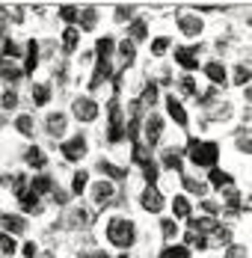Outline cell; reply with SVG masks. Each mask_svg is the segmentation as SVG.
<instances>
[{
  "label": "cell",
  "mask_w": 252,
  "mask_h": 258,
  "mask_svg": "<svg viewBox=\"0 0 252 258\" xmlns=\"http://www.w3.org/2000/svg\"><path fill=\"white\" fill-rule=\"evenodd\" d=\"M107 240L113 243V246H119V249H128L134 240H137V226L125 220V217H113L110 223H107Z\"/></svg>",
  "instance_id": "6da1fadb"
},
{
  "label": "cell",
  "mask_w": 252,
  "mask_h": 258,
  "mask_svg": "<svg viewBox=\"0 0 252 258\" xmlns=\"http://www.w3.org/2000/svg\"><path fill=\"white\" fill-rule=\"evenodd\" d=\"M187 157H190V163H196V166L214 169V166H217V157H220V149H217L214 143H205V140H190V143H187Z\"/></svg>",
  "instance_id": "7a4b0ae2"
},
{
  "label": "cell",
  "mask_w": 252,
  "mask_h": 258,
  "mask_svg": "<svg viewBox=\"0 0 252 258\" xmlns=\"http://www.w3.org/2000/svg\"><path fill=\"white\" fill-rule=\"evenodd\" d=\"M163 193H160V187H154V184H149L143 193H140V208L143 211H149V214H160L163 211Z\"/></svg>",
  "instance_id": "3957f363"
},
{
  "label": "cell",
  "mask_w": 252,
  "mask_h": 258,
  "mask_svg": "<svg viewBox=\"0 0 252 258\" xmlns=\"http://www.w3.org/2000/svg\"><path fill=\"white\" fill-rule=\"evenodd\" d=\"M89 196H92V205L104 208L107 202H113V196H116V187H113L110 181H98V184H92V187H89Z\"/></svg>",
  "instance_id": "277c9868"
},
{
  "label": "cell",
  "mask_w": 252,
  "mask_h": 258,
  "mask_svg": "<svg viewBox=\"0 0 252 258\" xmlns=\"http://www.w3.org/2000/svg\"><path fill=\"white\" fill-rule=\"evenodd\" d=\"M72 113H75L80 122H92V119L98 116V104L92 101V98H86V95H83V98H77V101L72 104Z\"/></svg>",
  "instance_id": "5b68a950"
},
{
  "label": "cell",
  "mask_w": 252,
  "mask_h": 258,
  "mask_svg": "<svg viewBox=\"0 0 252 258\" xmlns=\"http://www.w3.org/2000/svg\"><path fill=\"white\" fill-rule=\"evenodd\" d=\"M62 155H66V160H80V157L86 155V140H83V137L66 140V143H62Z\"/></svg>",
  "instance_id": "8992f818"
},
{
  "label": "cell",
  "mask_w": 252,
  "mask_h": 258,
  "mask_svg": "<svg viewBox=\"0 0 252 258\" xmlns=\"http://www.w3.org/2000/svg\"><path fill=\"white\" fill-rule=\"evenodd\" d=\"M66 125H69L66 113H48V119H45V128H48V134H53V137H62V134H66Z\"/></svg>",
  "instance_id": "52a82bcc"
},
{
  "label": "cell",
  "mask_w": 252,
  "mask_h": 258,
  "mask_svg": "<svg viewBox=\"0 0 252 258\" xmlns=\"http://www.w3.org/2000/svg\"><path fill=\"white\" fill-rule=\"evenodd\" d=\"M196 53H199V48H178L175 53V59H178V66H184L187 72H193L199 62H196Z\"/></svg>",
  "instance_id": "ba28073f"
},
{
  "label": "cell",
  "mask_w": 252,
  "mask_h": 258,
  "mask_svg": "<svg viewBox=\"0 0 252 258\" xmlns=\"http://www.w3.org/2000/svg\"><path fill=\"white\" fill-rule=\"evenodd\" d=\"M24 160H27V166H33V169H45L48 155H45L39 146H30V149H27V155H24Z\"/></svg>",
  "instance_id": "9c48e42d"
},
{
  "label": "cell",
  "mask_w": 252,
  "mask_h": 258,
  "mask_svg": "<svg viewBox=\"0 0 252 258\" xmlns=\"http://www.w3.org/2000/svg\"><path fill=\"white\" fill-rule=\"evenodd\" d=\"M166 113L175 119L178 125H187V110L181 107V101H178L175 95H169V98H166Z\"/></svg>",
  "instance_id": "30bf717a"
},
{
  "label": "cell",
  "mask_w": 252,
  "mask_h": 258,
  "mask_svg": "<svg viewBox=\"0 0 252 258\" xmlns=\"http://www.w3.org/2000/svg\"><path fill=\"white\" fill-rule=\"evenodd\" d=\"M160 134H163V119H160V116H151L149 125H146V140H149V146H157Z\"/></svg>",
  "instance_id": "8fae6325"
},
{
  "label": "cell",
  "mask_w": 252,
  "mask_h": 258,
  "mask_svg": "<svg viewBox=\"0 0 252 258\" xmlns=\"http://www.w3.org/2000/svg\"><path fill=\"white\" fill-rule=\"evenodd\" d=\"M178 27H181V33H187V36H196V33H202V18H196V15H181V21H178Z\"/></svg>",
  "instance_id": "7c38bea8"
},
{
  "label": "cell",
  "mask_w": 252,
  "mask_h": 258,
  "mask_svg": "<svg viewBox=\"0 0 252 258\" xmlns=\"http://www.w3.org/2000/svg\"><path fill=\"white\" fill-rule=\"evenodd\" d=\"M0 78L6 80V83H15V80L21 78V72H18V66H15L12 59H3V62H0Z\"/></svg>",
  "instance_id": "4fadbf2b"
},
{
  "label": "cell",
  "mask_w": 252,
  "mask_h": 258,
  "mask_svg": "<svg viewBox=\"0 0 252 258\" xmlns=\"http://www.w3.org/2000/svg\"><path fill=\"white\" fill-rule=\"evenodd\" d=\"M50 190H53V181H50L48 175H36V178H33V193H36V196H45Z\"/></svg>",
  "instance_id": "5bb4252c"
},
{
  "label": "cell",
  "mask_w": 252,
  "mask_h": 258,
  "mask_svg": "<svg viewBox=\"0 0 252 258\" xmlns=\"http://www.w3.org/2000/svg\"><path fill=\"white\" fill-rule=\"evenodd\" d=\"M190 211H193V208H190V202H187L184 196H175V199H172V214H175L178 220L190 217Z\"/></svg>",
  "instance_id": "9a60e30c"
},
{
  "label": "cell",
  "mask_w": 252,
  "mask_h": 258,
  "mask_svg": "<svg viewBox=\"0 0 252 258\" xmlns=\"http://www.w3.org/2000/svg\"><path fill=\"white\" fill-rule=\"evenodd\" d=\"M205 75L214 80V83H226V72H223L220 62H208V66H205Z\"/></svg>",
  "instance_id": "2e32d148"
},
{
  "label": "cell",
  "mask_w": 252,
  "mask_h": 258,
  "mask_svg": "<svg viewBox=\"0 0 252 258\" xmlns=\"http://www.w3.org/2000/svg\"><path fill=\"white\" fill-rule=\"evenodd\" d=\"M69 226H75V229L89 226V214H86V211H80V208H75V211L69 214Z\"/></svg>",
  "instance_id": "e0dca14e"
},
{
  "label": "cell",
  "mask_w": 252,
  "mask_h": 258,
  "mask_svg": "<svg viewBox=\"0 0 252 258\" xmlns=\"http://www.w3.org/2000/svg\"><path fill=\"white\" fill-rule=\"evenodd\" d=\"M33 101L36 104H48L50 101V86L48 83H36V86H33Z\"/></svg>",
  "instance_id": "ac0fdd59"
},
{
  "label": "cell",
  "mask_w": 252,
  "mask_h": 258,
  "mask_svg": "<svg viewBox=\"0 0 252 258\" xmlns=\"http://www.w3.org/2000/svg\"><path fill=\"white\" fill-rule=\"evenodd\" d=\"M62 51H66V53H75L77 51V30H72V27L62 33Z\"/></svg>",
  "instance_id": "d6986e66"
},
{
  "label": "cell",
  "mask_w": 252,
  "mask_h": 258,
  "mask_svg": "<svg viewBox=\"0 0 252 258\" xmlns=\"http://www.w3.org/2000/svg\"><path fill=\"white\" fill-rule=\"evenodd\" d=\"M86 184H89V172H77V175H75V187H72V193H75V196L86 193Z\"/></svg>",
  "instance_id": "ffe728a7"
},
{
  "label": "cell",
  "mask_w": 252,
  "mask_h": 258,
  "mask_svg": "<svg viewBox=\"0 0 252 258\" xmlns=\"http://www.w3.org/2000/svg\"><path fill=\"white\" fill-rule=\"evenodd\" d=\"M3 223H6V229H12V232H24L27 223L21 217H9V214H3Z\"/></svg>",
  "instance_id": "44dd1931"
},
{
  "label": "cell",
  "mask_w": 252,
  "mask_h": 258,
  "mask_svg": "<svg viewBox=\"0 0 252 258\" xmlns=\"http://www.w3.org/2000/svg\"><path fill=\"white\" fill-rule=\"evenodd\" d=\"M211 184H214V187H226V184H231V178H228V175H223V172L214 166V169H211ZM231 187H234V184H231Z\"/></svg>",
  "instance_id": "7402d4cb"
},
{
  "label": "cell",
  "mask_w": 252,
  "mask_h": 258,
  "mask_svg": "<svg viewBox=\"0 0 252 258\" xmlns=\"http://www.w3.org/2000/svg\"><path fill=\"white\" fill-rule=\"evenodd\" d=\"M36 62H39V45L30 42V56H27V69L24 72H36Z\"/></svg>",
  "instance_id": "603a6c76"
},
{
  "label": "cell",
  "mask_w": 252,
  "mask_h": 258,
  "mask_svg": "<svg viewBox=\"0 0 252 258\" xmlns=\"http://www.w3.org/2000/svg\"><path fill=\"white\" fill-rule=\"evenodd\" d=\"M169 51V39L163 36V39H154V45H151V53L154 56H160V53H166Z\"/></svg>",
  "instance_id": "cb8c5ba5"
},
{
  "label": "cell",
  "mask_w": 252,
  "mask_h": 258,
  "mask_svg": "<svg viewBox=\"0 0 252 258\" xmlns=\"http://www.w3.org/2000/svg\"><path fill=\"white\" fill-rule=\"evenodd\" d=\"M0 249H3L6 255H12V252H15V240H12V237H9L6 232L0 234Z\"/></svg>",
  "instance_id": "d4e9b609"
},
{
  "label": "cell",
  "mask_w": 252,
  "mask_h": 258,
  "mask_svg": "<svg viewBox=\"0 0 252 258\" xmlns=\"http://www.w3.org/2000/svg\"><path fill=\"white\" fill-rule=\"evenodd\" d=\"M15 128L24 131V134H33V119H30V116H18V119H15Z\"/></svg>",
  "instance_id": "484cf974"
},
{
  "label": "cell",
  "mask_w": 252,
  "mask_h": 258,
  "mask_svg": "<svg viewBox=\"0 0 252 258\" xmlns=\"http://www.w3.org/2000/svg\"><path fill=\"white\" fill-rule=\"evenodd\" d=\"M160 258H190V252H187L184 246H172V249H166Z\"/></svg>",
  "instance_id": "4316f807"
},
{
  "label": "cell",
  "mask_w": 252,
  "mask_h": 258,
  "mask_svg": "<svg viewBox=\"0 0 252 258\" xmlns=\"http://www.w3.org/2000/svg\"><path fill=\"white\" fill-rule=\"evenodd\" d=\"M160 226H163V237H166V240H172V237H175V223H172V220H163Z\"/></svg>",
  "instance_id": "83f0119b"
},
{
  "label": "cell",
  "mask_w": 252,
  "mask_h": 258,
  "mask_svg": "<svg viewBox=\"0 0 252 258\" xmlns=\"http://www.w3.org/2000/svg\"><path fill=\"white\" fill-rule=\"evenodd\" d=\"M15 104H18V95H15V92L9 89V92L3 95V107H6V110H15Z\"/></svg>",
  "instance_id": "f1b7e54d"
},
{
  "label": "cell",
  "mask_w": 252,
  "mask_h": 258,
  "mask_svg": "<svg viewBox=\"0 0 252 258\" xmlns=\"http://www.w3.org/2000/svg\"><path fill=\"white\" fill-rule=\"evenodd\" d=\"M184 184H187V190H193V193H205V184H202V181L184 178Z\"/></svg>",
  "instance_id": "f546056e"
},
{
  "label": "cell",
  "mask_w": 252,
  "mask_h": 258,
  "mask_svg": "<svg viewBox=\"0 0 252 258\" xmlns=\"http://www.w3.org/2000/svg\"><path fill=\"white\" fill-rule=\"evenodd\" d=\"M234 80H237V83H246V80H249V72H246V66H237V72H234Z\"/></svg>",
  "instance_id": "4dcf8cb0"
},
{
  "label": "cell",
  "mask_w": 252,
  "mask_h": 258,
  "mask_svg": "<svg viewBox=\"0 0 252 258\" xmlns=\"http://www.w3.org/2000/svg\"><path fill=\"white\" fill-rule=\"evenodd\" d=\"M83 27H86V30L95 27V9H92V12H83Z\"/></svg>",
  "instance_id": "1f68e13d"
},
{
  "label": "cell",
  "mask_w": 252,
  "mask_h": 258,
  "mask_svg": "<svg viewBox=\"0 0 252 258\" xmlns=\"http://www.w3.org/2000/svg\"><path fill=\"white\" fill-rule=\"evenodd\" d=\"M131 36H134V39H143V36H146V24H143V21H140V24H134V27H131Z\"/></svg>",
  "instance_id": "d6a6232c"
},
{
  "label": "cell",
  "mask_w": 252,
  "mask_h": 258,
  "mask_svg": "<svg viewBox=\"0 0 252 258\" xmlns=\"http://www.w3.org/2000/svg\"><path fill=\"white\" fill-rule=\"evenodd\" d=\"M163 160H166V166H169V169H175V166H178V152H166Z\"/></svg>",
  "instance_id": "836d02e7"
},
{
  "label": "cell",
  "mask_w": 252,
  "mask_h": 258,
  "mask_svg": "<svg viewBox=\"0 0 252 258\" xmlns=\"http://www.w3.org/2000/svg\"><path fill=\"white\" fill-rule=\"evenodd\" d=\"M226 258H243V249H240V246H234V249H228V252H226Z\"/></svg>",
  "instance_id": "e575fe53"
},
{
  "label": "cell",
  "mask_w": 252,
  "mask_h": 258,
  "mask_svg": "<svg viewBox=\"0 0 252 258\" xmlns=\"http://www.w3.org/2000/svg\"><path fill=\"white\" fill-rule=\"evenodd\" d=\"M24 255H27V258L36 255V243H24Z\"/></svg>",
  "instance_id": "d590c367"
}]
</instances>
